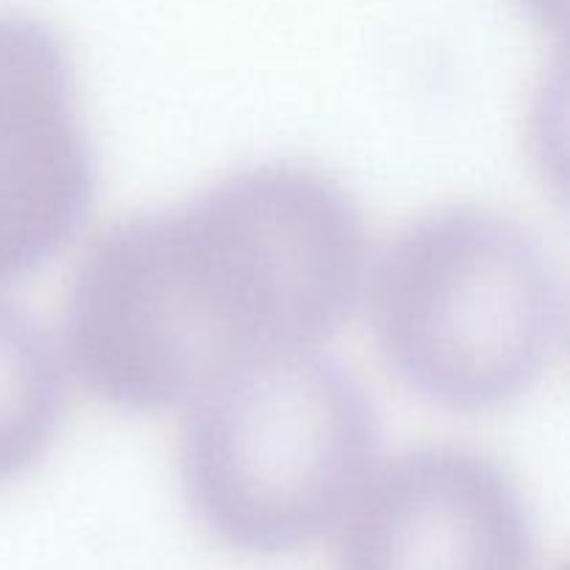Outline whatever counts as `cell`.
Wrapping results in <instances>:
<instances>
[{"label": "cell", "mask_w": 570, "mask_h": 570, "mask_svg": "<svg viewBox=\"0 0 570 570\" xmlns=\"http://www.w3.org/2000/svg\"><path fill=\"white\" fill-rule=\"evenodd\" d=\"M365 271V223L332 176L248 167L89 243L67 289V354L106 404H189L232 367L328 343Z\"/></svg>", "instance_id": "6da1fadb"}, {"label": "cell", "mask_w": 570, "mask_h": 570, "mask_svg": "<svg viewBox=\"0 0 570 570\" xmlns=\"http://www.w3.org/2000/svg\"><path fill=\"white\" fill-rule=\"evenodd\" d=\"M373 332L401 382L460 412L512 404L560 348L566 298L534 228L454 204L395 234L373 271Z\"/></svg>", "instance_id": "7a4b0ae2"}, {"label": "cell", "mask_w": 570, "mask_h": 570, "mask_svg": "<svg viewBox=\"0 0 570 570\" xmlns=\"http://www.w3.org/2000/svg\"><path fill=\"white\" fill-rule=\"evenodd\" d=\"M187 406L184 493L234 551L278 557L317 543L371 476V401L317 351L232 367Z\"/></svg>", "instance_id": "3957f363"}, {"label": "cell", "mask_w": 570, "mask_h": 570, "mask_svg": "<svg viewBox=\"0 0 570 570\" xmlns=\"http://www.w3.org/2000/svg\"><path fill=\"white\" fill-rule=\"evenodd\" d=\"M72 61L39 17L0 11V282L48 262L92 200Z\"/></svg>", "instance_id": "277c9868"}, {"label": "cell", "mask_w": 570, "mask_h": 570, "mask_svg": "<svg viewBox=\"0 0 570 570\" xmlns=\"http://www.w3.org/2000/svg\"><path fill=\"white\" fill-rule=\"evenodd\" d=\"M340 570H529L532 527L515 482L456 445L406 451L367 476Z\"/></svg>", "instance_id": "5b68a950"}, {"label": "cell", "mask_w": 570, "mask_h": 570, "mask_svg": "<svg viewBox=\"0 0 570 570\" xmlns=\"http://www.w3.org/2000/svg\"><path fill=\"white\" fill-rule=\"evenodd\" d=\"M61 406L65 379L53 343L22 306L0 298V484L42 460Z\"/></svg>", "instance_id": "8992f818"}, {"label": "cell", "mask_w": 570, "mask_h": 570, "mask_svg": "<svg viewBox=\"0 0 570 570\" xmlns=\"http://www.w3.org/2000/svg\"><path fill=\"white\" fill-rule=\"evenodd\" d=\"M527 3L532 6L538 14H543L546 20H551V17L562 20V9H566V0H527Z\"/></svg>", "instance_id": "52a82bcc"}]
</instances>
